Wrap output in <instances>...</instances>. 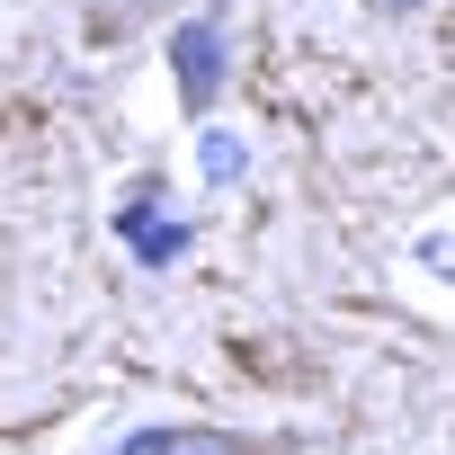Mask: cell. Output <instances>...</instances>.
<instances>
[{"label":"cell","instance_id":"7a4b0ae2","mask_svg":"<svg viewBox=\"0 0 455 455\" xmlns=\"http://www.w3.org/2000/svg\"><path fill=\"white\" fill-rule=\"evenodd\" d=\"M170 72H179V99L188 108H214L223 81H233V63H223V19H188L170 36Z\"/></svg>","mask_w":455,"mask_h":455},{"label":"cell","instance_id":"6da1fadb","mask_svg":"<svg viewBox=\"0 0 455 455\" xmlns=\"http://www.w3.org/2000/svg\"><path fill=\"white\" fill-rule=\"evenodd\" d=\"M116 233H125V251H134L143 268H179V251L196 242V223H188V214H170V205H161V188H134V196L116 205Z\"/></svg>","mask_w":455,"mask_h":455},{"label":"cell","instance_id":"277c9868","mask_svg":"<svg viewBox=\"0 0 455 455\" xmlns=\"http://www.w3.org/2000/svg\"><path fill=\"white\" fill-rule=\"evenodd\" d=\"M196 170H205V188H242L251 179V143L242 134H196Z\"/></svg>","mask_w":455,"mask_h":455},{"label":"cell","instance_id":"3957f363","mask_svg":"<svg viewBox=\"0 0 455 455\" xmlns=\"http://www.w3.org/2000/svg\"><path fill=\"white\" fill-rule=\"evenodd\" d=\"M134 455H251V446L223 437V428H143Z\"/></svg>","mask_w":455,"mask_h":455}]
</instances>
